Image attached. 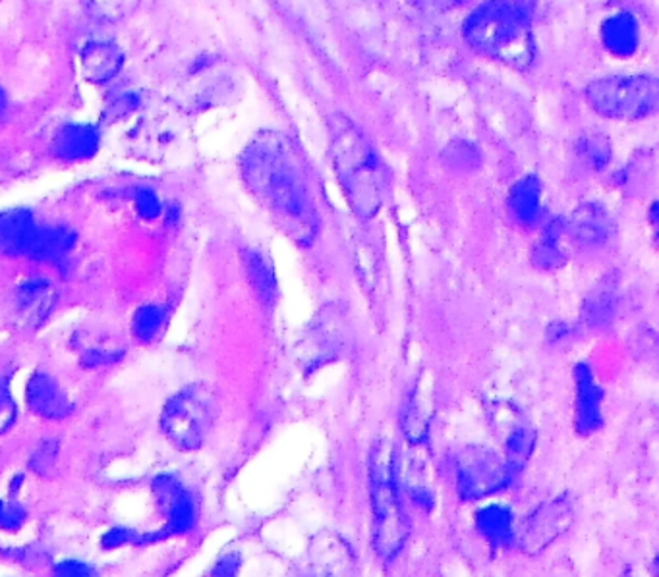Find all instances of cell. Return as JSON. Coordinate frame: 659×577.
<instances>
[{"mask_svg":"<svg viewBox=\"0 0 659 577\" xmlns=\"http://www.w3.org/2000/svg\"><path fill=\"white\" fill-rule=\"evenodd\" d=\"M238 166L244 186L278 228L296 246H312L320 233V211L310 168L295 139L278 129H263L244 147Z\"/></svg>","mask_w":659,"mask_h":577,"instance_id":"1","label":"cell"},{"mask_svg":"<svg viewBox=\"0 0 659 577\" xmlns=\"http://www.w3.org/2000/svg\"><path fill=\"white\" fill-rule=\"evenodd\" d=\"M331 163L348 205L360 218H373L385 201V171L372 141L347 114L327 121Z\"/></svg>","mask_w":659,"mask_h":577,"instance_id":"2","label":"cell"},{"mask_svg":"<svg viewBox=\"0 0 659 577\" xmlns=\"http://www.w3.org/2000/svg\"><path fill=\"white\" fill-rule=\"evenodd\" d=\"M462 37L472 51L512 70H529L538 54L529 12L514 0H486L470 12Z\"/></svg>","mask_w":659,"mask_h":577,"instance_id":"3","label":"cell"},{"mask_svg":"<svg viewBox=\"0 0 659 577\" xmlns=\"http://www.w3.org/2000/svg\"><path fill=\"white\" fill-rule=\"evenodd\" d=\"M368 481L373 516V551L382 561L399 556L410 527L399 492V465L389 439H380L370 450Z\"/></svg>","mask_w":659,"mask_h":577,"instance_id":"4","label":"cell"},{"mask_svg":"<svg viewBox=\"0 0 659 577\" xmlns=\"http://www.w3.org/2000/svg\"><path fill=\"white\" fill-rule=\"evenodd\" d=\"M217 417L215 390L203 382H194L166 400L161 412V431L174 449L194 452L206 444Z\"/></svg>","mask_w":659,"mask_h":577,"instance_id":"5","label":"cell"},{"mask_svg":"<svg viewBox=\"0 0 659 577\" xmlns=\"http://www.w3.org/2000/svg\"><path fill=\"white\" fill-rule=\"evenodd\" d=\"M594 113L609 121L650 118L659 106V81L651 74H616L594 79L584 89Z\"/></svg>","mask_w":659,"mask_h":577,"instance_id":"6","label":"cell"},{"mask_svg":"<svg viewBox=\"0 0 659 577\" xmlns=\"http://www.w3.org/2000/svg\"><path fill=\"white\" fill-rule=\"evenodd\" d=\"M511 467L503 454L484 444H470L457 454L455 481L457 494L467 502L487 499L511 485Z\"/></svg>","mask_w":659,"mask_h":577,"instance_id":"7","label":"cell"},{"mask_svg":"<svg viewBox=\"0 0 659 577\" xmlns=\"http://www.w3.org/2000/svg\"><path fill=\"white\" fill-rule=\"evenodd\" d=\"M487 417L512 474H519L524 469V465L529 464L530 457L536 450V440H538L536 427L519 405L503 400L489 405Z\"/></svg>","mask_w":659,"mask_h":577,"instance_id":"8","label":"cell"},{"mask_svg":"<svg viewBox=\"0 0 659 577\" xmlns=\"http://www.w3.org/2000/svg\"><path fill=\"white\" fill-rule=\"evenodd\" d=\"M573 522V502L567 494H561L530 512L521 526L517 527L514 543L526 554H539L567 534Z\"/></svg>","mask_w":659,"mask_h":577,"instance_id":"9","label":"cell"},{"mask_svg":"<svg viewBox=\"0 0 659 577\" xmlns=\"http://www.w3.org/2000/svg\"><path fill=\"white\" fill-rule=\"evenodd\" d=\"M157 506L165 516V527L153 535H139L138 543H153L166 537L190 534L198 522L196 502L183 481L173 474L157 475L151 482Z\"/></svg>","mask_w":659,"mask_h":577,"instance_id":"10","label":"cell"},{"mask_svg":"<svg viewBox=\"0 0 659 577\" xmlns=\"http://www.w3.org/2000/svg\"><path fill=\"white\" fill-rule=\"evenodd\" d=\"M348 344V327L345 313L327 305L310 323L300 342V362L306 369H318L325 363L335 362Z\"/></svg>","mask_w":659,"mask_h":577,"instance_id":"11","label":"cell"},{"mask_svg":"<svg viewBox=\"0 0 659 577\" xmlns=\"http://www.w3.org/2000/svg\"><path fill=\"white\" fill-rule=\"evenodd\" d=\"M574 429L590 437L604 427V390L588 363L574 367Z\"/></svg>","mask_w":659,"mask_h":577,"instance_id":"12","label":"cell"},{"mask_svg":"<svg viewBox=\"0 0 659 577\" xmlns=\"http://www.w3.org/2000/svg\"><path fill=\"white\" fill-rule=\"evenodd\" d=\"M564 236L582 248H601L616 233V221L601 203L590 201L563 218Z\"/></svg>","mask_w":659,"mask_h":577,"instance_id":"13","label":"cell"},{"mask_svg":"<svg viewBox=\"0 0 659 577\" xmlns=\"http://www.w3.org/2000/svg\"><path fill=\"white\" fill-rule=\"evenodd\" d=\"M26 404L41 419L61 422L74 414V404L59 380L45 371H35L27 379Z\"/></svg>","mask_w":659,"mask_h":577,"instance_id":"14","label":"cell"},{"mask_svg":"<svg viewBox=\"0 0 659 577\" xmlns=\"http://www.w3.org/2000/svg\"><path fill=\"white\" fill-rule=\"evenodd\" d=\"M599 41L609 57L629 61L641 49L643 27L631 10H617L599 24Z\"/></svg>","mask_w":659,"mask_h":577,"instance_id":"15","label":"cell"},{"mask_svg":"<svg viewBox=\"0 0 659 577\" xmlns=\"http://www.w3.org/2000/svg\"><path fill=\"white\" fill-rule=\"evenodd\" d=\"M99 146H101V131L96 124L69 122L52 139V153L64 163H79L94 159Z\"/></svg>","mask_w":659,"mask_h":577,"instance_id":"16","label":"cell"},{"mask_svg":"<svg viewBox=\"0 0 659 577\" xmlns=\"http://www.w3.org/2000/svg\"><path fill=\"white\" fill-rule=\"evenodd\" d=\"M126 54L111 41H91L79 51V68L84 78L94 86H103L116 78L124 68Z\"/></svg>","mask_w":659,"mask_h":577,"instance_id":"17","label":"cell"},{"mask_svg":"<svg viewBox=\"0 0 659 577\" xmlns=\"http://www.w3.org/2000/svg\"><path fill=\"white\" fill-rule=\"evenodd\" d=\"M37 228L29 209L0 211V255L10 259L27 255Z\"/></svg>","mask_w":659,"mask_h":577,"instance_id":"18","label":"cell"},{"mask_svg":"<svg viewBox=\"0 0 659 577\" xmlns=\"http://www.w3.org/2000/svg\"><path fill=\"white\" fill-rule=\"evenodd\" d=\"M78 234L69 226H39L35 233L26 258L37 263H49L62 267L70 253L76 250Z\"/></svg>","mask_w":659,"mask_h":577,"instance_id":"19","label":"cell"},{"mask_svg":"<svg viewBox=\"0 0 659 577\" xmlns=\"http://www.w3.org/2000/svg\"><path fill=\"white\" fill-rule=\"evenodd\" d=\"M57 303V292L47 278H27L16 288L17 315L27 327L43 325Z\"/></svg>","mask_w":659,"mask_h":577,"instance_id":"20","label":"cell"},{"mask_svg":"<svg viewBox=\"0 0 659 577\" xmlns=\"http://www.w3.org/2000/svg\"><path fill=\"white\" fill-rule=\"evenodd\" d=\"M474 526H476L477 534L482 535L484 541L494 549H507L514 543L517 522H514L512 510L507 504L492 502V504L477 509L474 514Z\"/></svg>","mask_w":659,"mask_h":577,"instance_id":"21","label":"cell"},{"mask_svg":"<svg viewBox=\"0 0 659 577\" xmlns=\"http://www.w3.org/2000/svg\"><path fill=\"white\" fill-rule=\"evenodd\" d=\"M619 310V283L616 276L601 278L582 302L581 317L586 327L608 328L617 317Z\"/></svg>","mask_w":659,"mask_h":577,"instance_id":"22","label":"cell"},{"mask_svg":"<svg viewBox=\"0 0 659 577\" xmlns=\"http://www.w3.org/2000/svg\"><path fill=\"white\" fill-rule=\"evenodd\" d=\"M542 181L534 174H526L512 184L507 205L514 221L522 226L538 225L544 205H542Z\"/></svg>","mask_w":659,"mask_h":577,"instance_id":"23","label":"cell"},{"mask_svg":"<svg viewBox=\"0 0 659 577\" xmlns=\"http://www.w3.org/2000/svg\"><path fill=\"white\" fill-rule=\"evenodd\" d=\"M430 425H432V398L427 397L422 385H416L402 407L400 429L408 444L420 447L427 440Z\"/></svg>","mask_w":659,"mask_h":577,"instance_id":"24","label":"cell"},{"mask_svg":"<svg viewBox=\"0 0 659 577\" xmlns=\"http://www.w3.org/2000/svg\"><path fill=\"white\" fill-rule=\"evenodd\" d=\"M243 265L258 300L265 305H273L277 300L278 285L271 259L263 251L246 248L243 251Z\"/></svg>","mask_w":659,"mask_h":577,"instance_id":"25","label":"cell"},{"mask_svg":"<svg viewBox=\"0 0 659 577\" xmlns=\"http://www.w3.org/2000/svg\"><path fill=\"white\" fill-rule=\"evenodd\" d=\"M563 218H554L547 223L546 228L539 234L538 241L532 248V263L539 271H559L567 265V250H564Z\"/></svg>","mask_w":659,"mask_h":577,"instance_id":"26","label":"cell"},{"mask_svg":"<svg viewBox=\"0 0 659 577\" xmlns=\"http://www.w3.org/2000/svg\"><path fill=\"white\" fill-rule=\"evenodd\" d=\"M402 485H405V491L408 492V497L416 504L418 509L425 510V512L434 510L435 492L430 481H427L424 465L410 462L402 469Z\"/></svg>","mask_w":659,"mask_h":577,"instance_id":"27","label":"cell"},{"mask_svg":"<svg viewBox=\"0 0 659 577\" xmlns=\"http://www.w3.org/2000/svg\"><path fill=\"white\" fill-rule=\"evenodd\" d=\"M576 151L582 156V161L588 164L592 171H598V173L608 168L609 163H611V156H613L611 141L601 131H588V134H584L579 139Z\"/></svg>","mask_w":659,"mask_h":577,"instance_id":"28","label":"cell"},{"mask_svg":"<svg viewBox=\"0 0 659 577\" xmlns=\"http://www.w3.org/2000/svg\"><path fill=\"white\" fill-rule=\"evenodd\" d=\"M165 323V310L156 303L141 305L132 317V333L141 344H149L156 340Z\"/></svg>","mask_w":659,"mask_h":577,"instance_id":"29","label":"cell"},{"mask_svg":"<svg viewBox=\"0 0 659 577\" xmlns=\"http://www.w3.org/2000/svg\"><path fill=\"white\" fill-rule=\"evenodd\" d=\"M445 163L449 164L455 171H459V173L474 171L476 166H480V151L470 141L457 139L445 149Z\"/></svg>","mask_w":659,"mask_h":577,"instance_id":"30","label":"cell"},{"mask_svg":"<svg viewBox=\"0 0 659 577\" xmlns=\"http://www.w3.org/2000/svg\"><path fill=\"white\" fill-rule=\"evenodd\" d=\"M59 440H43L39 442V447L32 452L29 456V469L41 477H47L51 474L52 467L57 465L59 460Z\"/></svg>","mask_w":659,"mask_h":577,"instance_id":"31","label":"cell"},{"mask_svg":"<svg viewBox=\"0 0 659 577\" xmlns=\"http://www.w3.org/2000/svg\"><path fill=\"white\" fill-rule=\"evenodd\" d=\"M132 199H134V209H136L139 218L157 221L159 216H163L161 199L151 188H138L134 191V198Z\"/></svg>","mask_w":659,"mask_h":577,"instance_id":"32","label":"cell"},{"mask_svg":"<svg viewBox=\"0 0 659 577\" xmlns=\"http://www.w3.org/2000/svg\"><path fill=\"white\" fill-rule=\"evenodd\" d=\"M27 512L14 499L0 500V529L16 534L26 524Z\"/></svg>","mask_w":659,"mask_h":577,"instance_id":"33","label":"cell"},{"mask_svg":"<svg viewBox=\"0 0 659 577\" xmlns=\"http://www.w3.org/2000/svg\"><path fill=\"white\" fill-rule=\"evenodd\" d=\"M124 358V350H109V348H91L82 353L79 358V365L84 369H99L104 365H114V363L122 362Z\"/></svg>","mask_w":659,"mask_h":577,"instance_id":"34","label":"cell"},{"mask_svg":"<svg viewBox=\"0 0 659 577\" xmlns=\"http://www.w3.org/2000/svg\"><path fill=\"white\" fill-rule=\"evenodd\" d=\"M17 422V404L9 385L0 380V435L9 432Z\"/></svg>","mask_w":659,"mask_h":577,"instance_id":"35","label":"cell"},{"mask_svg":"<svg viewBox=\"0 0 659 577\" xmlns=\"http://www.w3.org/2000/svg\"><path fill=\"white\" fill-rule=\"evenodd\" d=\"M138 541L139 535L134 534L128 527H113L111 531H107L101 537V547L107 551H116V549H122L126 544L138 543Z\"/></svg>","mask_w":659,"mask_h":577,"instance_id":"36","label":"cell"},{"mask_svg":"<svg viewBox=\"0 0 659 577\" xmlns=\"http://www.w3.org/2000/svg\"><path fill=\"white\" fill-rule=\"evenodd\" d=\"M243 568V559L238 552H225L215 566L211 568L209 577H238Z\"/></svg>","mask_w":659,"mask_h":577,"instance_id":"37","label":"cell"},{"mask_svg":"<svg viewBox=\"0 0 659 577\" xmlns=\"http://www.w3.org/2000/svg\"><path fill=\"white\" fill-rule=\"evenodd\" d=\"M54 577H99L97 569L82 561L59 562L52 569Z\"/></svg>","mask_w":659,"mask_h":577,"instance_id":"38","label":"cell"},{"mask_svg":"<svg viewBox=\"0 0 659 577\" xmlns=\"http://www.w3.org/2000/svg\"><path fill=\"white\" fill-rule=\"evenodd\" d=\"M414 9L424 14H447L460 7L462 0H410Z\"/></svg>","mask_w":659,"mask_h":577,"instance_id":"39","label":"cell"},{"mask_svg":"<svg viewBox=\"0 0 659 577\" xmlns=\"http://www.w3.org/2000/svg\"><path fill=\"white\" fill-rule=\"evenodd\" d=\"M571 335V327L563 323V321H556V323H551L549 325V330H547V338L551 340V342H559V340H564V338Z\"/></svg>","mask_w":659,"mask_h":577,"instance_id":"40","label":"cell"},{"mask_svg":"<svg viewBox=\"0 0 659 577\" xmlns=\"http://www.w3.org/2000/svg\"><path fill=\"white\" fill-rule=\"evenodd\" d=\"M163 216H165L166 225L176 226L178 218H181V209H178V205H171L166 211H163Z\"/></svg>","mask_w":659,"mask_h":577,"instance_id":"41","label":"cell"},{"mask_svg":"<svg viewBox=\"0 0 659 577\" xmlns=\"http://www.w3.org/2000/svg\"><path fill=\"white\" fill-rule=\"evenodd\" d=\"M22 482H24V475H14V479L10 482V499H14L16 497L17 491H20V487H22Z\"/></svg>","mask_w":659,"mask_h":577,"instance_id":"42","label":"cell"},{"mask_svg":"<svg viewBox=\"0 0 659 577\" xmlns=\"http://www.w3.org/2000/svg\"><path fill=\"white\" fill-rule=\"evenodd\" d=\"M658 221H659V205H658V201H654V203H651V208H650L651 226H658Z\"/></svg>","mask_w":659,"mask_h":577,"instance_id":"43","label":"cell"},{"mask_svg":"<svg viewBox=\"0 0 659 577\" xmlns=\"http://www.w3.org/2000/svg\"><path fill=\"white\" fill-rule=\"evenodd\" d=\"M4 109H7V93H4V89L0 87V114L4 113Z\"/></svg>","mask_w":659,"mask_h":577,"instance_id":"44","label":"cell"},{"mask_svg":"<svg viewBox=\"0 0 659 577\" xmlns=\"http://www.w3.org/2000/svg\"><path fill=\"white\" fill-rule=\"evenodd\" d=\"M313 577H333V574H320V576H313Z\"/></svg>","mask_w":659,"mask_h":577,"instance_id":"45","label":"cell"}]
</instances>
